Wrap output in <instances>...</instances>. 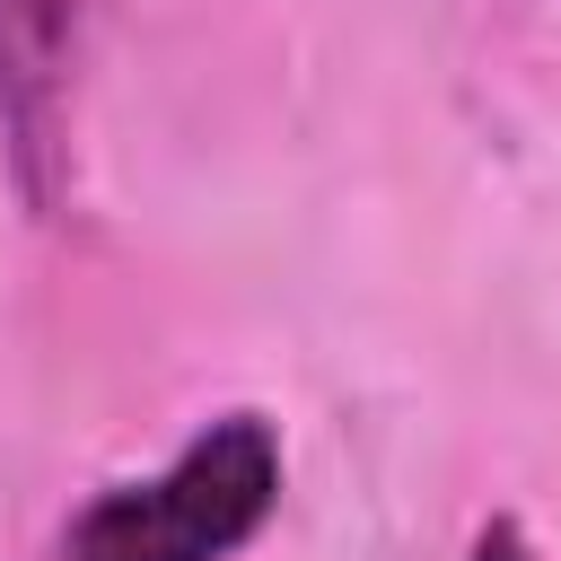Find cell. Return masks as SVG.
Here are the masks:
<instances>
[{"mask_svg":"<svg viewBox=\"0 0 561 561\" xmlns=\"http://www.w3.org/2000/svg\"><path fill=\"white\" fill-rule=\"evenodd\" d=\"M280 430L263 412H210L158 473L105 482L70 508L61 561H228L280 508Z\"/></svg>","mask_w":561,"mask_h":561,"instance_id":"cell-1","label":"cell"},{"mask_svg":"<svg viewBox=\"0 0 561 561\" xmlns=\"http://www.w3.org/2000/svg\"><path fill=\"white\" fill-rule=\"evenodd\" d=\"M105 0H0V175L26 219H70L88 53Z\"/></svg>","mask_w":561,"mask_h":561,"instance_id":"cell-2","label":"cell"}]
</instances>
